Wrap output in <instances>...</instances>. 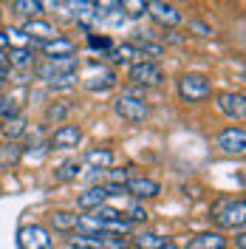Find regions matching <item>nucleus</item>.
I'll return each mask as SVG.
<instances>
[{
    "instance_id": "1",
    "label": "nucleus",
    "mask_w": 246,
    "mask_h": 249,
    "mask_svg": "<svg viewBox=\"0 0 246 249\" xmlns=\"http://www.w3.org/2000/svg\"><path fill=\"white\" fill-rule=\"evenodd\" d=\"M210 218L215 221L221 230H241L244 227V218H246V204L244 198H224V201H218L215 207H212V213H210Z\"/></svg>"
},
{
    "instance_id": "2",
    "label": "nucleus",
    "mask_w": 246,
    "mask_h": 249,
    "mask_svg": "<svg viewBox=\"0 0 246 249\" xmlns=\"http://www.w3.org/2000/svg\"><path fill=\"white\" fill-rule=\"evenodd\" d=\"M113 110H116V116H122L124 122L139 124V122H144V119H147V113H150V105L144 102V96L122 93V96L113 102Z\"/></svg>"
},
{
    "instance_id": "3",
    "label": "nucleus",
    "mask_w": 246,
    "mask_h": 249,
    "mask_svg": "<svg viewBox=\"0 0 246 249\" xmlns=\"http://www.w3.org/2000/svg\"><path fill=\"white\" fill-rule=\"evenodd\" d=\"M127 79H130L136 88H156V85L164 82V71H161L156 62L141 60V62H133V65H130Z\"/></svg>"
},
{
    "instance_id": "4",
    "label": "nucleus",
    "mask_w": 246,
    "mask_h": 249,
    "mask_svg": "<svg viewBox=\"0 0 246 249\" xmlns=\"http://www.w3.org/2000/svg\"><path fill=\"white\" fill-rule=\"evenodd\" d=\"M210 93H212V85H210V79L204 74H184L178 79V96L184 102H201Z\"/></svg>"
},
{
    "instance_id": "5",
    "label": "nucleus",
    "mask_w": 246,
    "mask_h": 249,
    "mask_svg": "<svg viewBox=\"0 0 246 249\" xmlns=\"http://www.w3.org/2000/svg\"><path fill=\"white\" fill-rule=\"evenodd\" d=\"M17 241H20V249H51L54 247V238H51V232L43 224H26V227H20Z\"/></svg>"
},
{
    "instance_id": "6",
    "label": "nucleus",
    "mask_w": 246,
    "mask_h": 249,
    "mask_svg": "<svg viewBox=\"0 0 246 249\" xmlns=\"http://www.w3.org/2000/svg\"><path fill=\"white\" fill-rule=\"evenodd\" d=\"M20 31L29 37V46H43V43H51V40H57V37H60L57 29H54L48 20H43V17L26 20V26H23Z\"/></svg>"
},
{
    "instance_id": "7",
    "label": "nucleus",
    "mask_w": 246,
    "mask_h": 249,
    "mask_svg": "<svg viewBox=\"0 0 246 249\" xmlns=\"http://www.w3.org/2000/svg\"><path fill=\"white\" fill-rule=\"evenodd\" d=\"M218 147H221L224 153H229V156H241L246 150V130L241 127V124L224 127V130L218 133Z\"/></svg>"
},
{
    "instance_id": "8",
    "label": "nucleus",
    "mask_w": 246,
    "mask_h": 249,
    "mask_svg": "<svg viewBox=\"0 0 246 249\" xmlns=\"http://www.w3.org/2000/svg\"><path fill=\"white\" fill-rule=\"evenodd\" d=\"M79 142H82V127L79 124H60L51 133L48 147H54V150H71V147H77Z\"/></svg>"
},
{
    "instance_id": "9",
    "label": "nucleus",
    "mask_w": 246,
    "mask_h": 249,
    "mask_svg": "<svg viewBox=\"0 0 246 249\" xmlns=\"http://www.w3.org/2000/svg\"><path fill=\"white\" fill-rule=\"evenodd\" d=\"M147 15L153 17L158 26H164V29H173V26H178L181 23V12L173 6V3H161V0H156V3H147Z\"/></svg>"
},
{
    "instance_id": "10",
    "label": "nucleus",
    "mask_w": 246,
    "mask_h": 249,
    "mask_svg": "<svg viewBox=\"0 0 246 249\" xmlns=\"http://www.w3.org/2000/svg\"><path fill=\"white\" fill-rule=\"evenodd\" d=\"M218 110L224 113V116H229V119H244L246 113V105H244V93H235V91H224L218 93Z\"/></svg>"
},
{
    "instance_id": "11",
    "label": "nucleus",
    "mask_w": 246,
    "mask_h": 249,
    "mask_svg": "<svg viewBox=\"0 0 246 249\" xmlns=\"http://www.w3.org/2000/svg\"><path fill=\"white\" fill-rule=\"evenodd\" d=\"M124 193H130L133 198H156L161 193V184L153 178H127Z\"/></svg>"
},
{
    "instance_id": "12",
    "label": "nucleus",
    "mask_w": 246,
    "mask_h": 249,
    "mask_svg": "<svg viewBox=\"0 0 246 249\" xmlns=\"http://www.w3.org/2000/svg\"><path fill=\"white\" fill-rule=\"evenodd\" d=\"M43 51H46L48 60H65V57H77V46L68 40V37H57L51 43H43Z\"/></svg>"
},
{
    "instance_id": "13",
    "label": "nucleus",
    "mask_w": 246,
    "mask_h": 249,
    "mask_svg": "<svg viewBox=\"0 0 246 249\" xmlns=\"http://www.w3.org/2000/svg\"><path fill=\"white\" fill-rule=\"evenodd\" d=\"M187 249H227V238L218 232H201L187 241Z\"/></svg>"
},
{
    "instance_id": "14",
    "label": "nucleus",
    "mask_w": 246,
    "mask_h": 249,
    "mask_svg": "<svg viewBox=\"0 0 246 249\" xmlns=\"http://www.w3.org/2000/svg\"><path fill=\"white\" fill-rule=\"evenodd\" d=\"M23 159V147L17 142H3L0 144V170H15Z\"/></svg>"
},
{
    "instance_id": "15",
    "label": "nucleus",
    "mask_w": 246,
    "mask_h": 249,
    "mask_svg": "<svg viewBox=\"0 0 246 249\" xmlns=\"http://www.w3.org/2000/svg\"><path fill=\"white\" fill-rule=\"evenodd\" d=\"M105 201H108L105 187H88L85 193H79L77 207H79V210H96V207H102Z\"/></svg>"
},
{
    "instance_id": "16",
    "label": "nucleus",
    "mask_w": 246,
    "mask_h": 249,
    "mask_svg": "<svg viewBox=\"0 0 246 249\" xmlns=\"http://www.w3.org/2000/svg\"><path fill=\"white\" fill-rule=\"evenodd\" d=\"M0 130H3V136H6V142H15L20 139L23 133H26V116H20V113H9L6 116V122L0 124Z\"/></svg>"
},
{
    "instance_id": "17",
    "label": "nucleus",
    "mask_w": 246,
    "mask_h": 249,
    "mask_svg": "<svg viewBox=\"0 0 246 249\" xmlns=\"http://www.w3.org/2000/svg\"><path fill=\"white\" fill-rule=\"evenodd\" d=\"M9 68H31L34 65V51L31 48H9Z\"/></svg>"
},
{
    "instance_id": "18",
    "label": "nucleus",
    "mask_w": 246,
    "mask_h": 249,
    "mask_svg": "<svg viewBox=\"0 0 246 249\" xmlns=\"http://www.w3.org/2000/svg\"><path fill=\"white\" fill-rule=\"evenodd\" d=\"M139 249H176L173 244H170L167 238H161V235H156V232H141L136 235V241H133Z\"/></svg>"
},
{
    "instance_id": "19",
    "label": "nucleus",
    "mask_w": 246,
    "mask_h": 249,
    "mask_svg": "<svg viewBox=\"0 0 246 249\" xmlns=\"http://www.w3.org/2000/svg\"><path fill=\"white\" fill-rule=\"evenodd\" d=\"M85 161L93 164L96 170H105V167L113 164V150H108V147H93V150L85 153Z\"/></svg>"
},
{
    "instance_id": "20",
    "label": "nucleus",
    "mask_w": 246,
    "mask_h": 249,
    "mask_svg": "<svg viewBox=\"0 0 246 249\" xmlns=\"http://www.w3.org/2000/svg\"><path fill=\"white\" fill-rule=\"evenodd\" d=\"M108 57L113 62H116V65H127V62H133L139 57L136 54V46H130V43H124V46H113L108 51Z\"/></svg>"
},
{
    "instance_id": "21",
    "label": "nucleus",
    "mask_w": 246,
    "mask_h": 249,
    "mask_svg": "<svg viewBox=\"0 0 246 249\" xmlns=\"http://www.w3.org/2000/svg\"><path fill=\"white\" fill-rule=\"evenodd\" d=\"M113 85H116V74H113V71H102L99 77H91L88 82H85L88 91H108V88H113Z\"/></svg>"
},
{
    "instance_id": "22",
    "label": "nucleus",
    "mask_w": 246,
    "mask_h": 249,
    "mask_svg": "<svg viewBox=\"0 0 246 249\" xmlns=\"http://www.w3.org/2000/svg\"><path fill=\"white\" fill-rule=\"evenodd\" d=\"M79 173H82V161H79V159H71V161H65V164L57 167L54 178H57V181H71V178H77Z\"/></svg>"
},
{
    "instance_id": "23",
    "label": "nucleus",
    "mask_w": 246,
    "mask_h": 249,
    "mask_svg": "<svg viewBox=\"0 0 246 249\" xmlns=\"http://www.w3.org/2000/svg\"><path fill=\"white\" fill-rule=\"evenodd\" d=\"M71 249H102V235H74L68 238Z\"/></svg>"
},
{
    "instance_id": "24",
    "label": "nucleus",
    "mask_w": 246,
    "mask_h": 249,
    "mask_svg": "<svg viewBox=\"0 0 246 249\" xmlns=\"http://www.w3.org/2000/svg\"><path fill=\"white\" fill-rule=\"evenodd\" d=\"M12 9H15L17 15H23L26 20H34L43 12V3H37V0H17V3H12Z\"/></svg>"
},
{
    "instance_id": "25",
    "label": "nucleus",
    "mask_w": 246,
    "mask_h": 249,
    "mask_svg": "<svg viewBox=\"0 0 246 249\" xmlns=\"http://www.w3.org/2000/svg\"><path fill=\"white\" fill-rule=\"evenodd\" d=\"M51 224H54V230L68 232V230H74V227H77V215H71V213H65V210H57V213L51 215Z\"/></svg>"
},
{
    "instance_id": "26",
    "label": "nucleus",
    "mask_w": 246,
    "mask_h": 249,
    "mask_svg": "<svg viewBox=\"0 0 246 249\" xmlns=\"http://www.w3.org/2000/svg\"><path fill=\"white\" fill-rule=\"evenodd\" d=\"M68 113H71V105H65V102H51L46 108V119L48 122H65Z\"/></svg>"
},
{
    "instance_id": "27",
    "label": "nucleus",
    "mask_w": 246,
    "mask_h": 249,
    "mask_svg": "<svg viewBox=\"0 0 246 249\" xmlns=\"http://www.w3.org/2000/svg\"><path fill=\"white\" fill-rule=\"evenodd\" d=\"M136 54H139V57H147V62H153L156 57H161V54H164V48L156 46V43H150V40H144L141 46H136Z\"/></svg>"
},
{
    "instance_id": "28",
    "label": "nucleus",
    "mask_w": 246,
    "mask_h": 249,
    "mask_svg": "<svg viewBox=\"0 0 246 249\" xmlns=\"http://www.w3.org/2000/svg\"><path fill=\"white\" fill-rule=\"evenodd\" d=\"M102 249H130V241L122 235H102Z\"/></svg>"
},
{
    "instance_id": "29",
    "label": "nucleus",
    "mask_w": 246,
    "mask_h": 249,
    "mask_svg": "<svg viewBox=\"0 0 246 249\" xmlns=\"http://www.w3.org/2000/svg\"><path fill=\"white\" fill-rule=\"evenodd\" d=\"M68 9H71V12H74L77 17L93 15V3H85V0H79V3H68Z\"/></svg>"
},
{
    "instance_id": "30",
    "label": "nucleus",
    "mask_w": 246,
    "mask_h": 249,
    "mask_svg": "<svg viewBox=\"0 0 246 249\" xmlns=\"http://www.w3.org/2000/svg\"><path fill=\"white\" fill-rule=\"evenodd\" d=\"M88 46L91 48H99V51H110L113 43H110L108 37H96V34H88Z\"/></svg>"
},
{
    "instance_id": "31",
    "label": "nucleus",
    "mask_w": 246,
    "mask_h": 249,
    "mask_svg": "<svg viewBox=\"0 0 246 249\" xmlns=\"http://www.w3.org/2000/svg\"><path fill=\"white\" fill-rule=\"evenodd\" d=\"M127 221H130V224H133V221H147V210L139 201H133L130 204V218H127Z\"/></svg>"
},
{
    "instance_id": "32",
    "label": "nucleus",
    "mask_w": 246,
    "mask_h": 249,
    "mask_svg": "<svg viewBox=\"0 0 246 249\" xmlns=\"http://www.w3.org/2000/svg\"><path fill=\"white\" fill-rule=\"evenodd\" d=\"M127 178H130V176H127V170H110V184H127Z\"/></svg>"
},
{
    "instance_id": "33",
    "label": "nucleus",
    "mask_w": 246,
    "mask_h": 249,
    "mask_svg": "<svg viewBox=\"0 0 246 249\" xmlns=\"http://www.w3.org/2000/svg\"><path fill=\"white\" fill-rule=\"evenodd\" d=\"M9 113H12V102L6 96H0V116H9Z\"/></svg>"
},
{
    "instance_id": "34",
    "label": "nucleus",
    "mask_w": 246,
    "mask_h": 249,
    "mask_svg": "<svg viewBox=\"0 0 246 249\" xmlns=\"http://www.w3.org/2000/svg\"><path fill=\"white\" fill-rule=\"evenodd\" d=\"M190 26H193L195 31H201V34H212V29H210V26H204V23H190Z\"/></svg>"
},
{
    "instance_id": "35",
    "label": "nucleus",
    "mask_w": 246,
    "mask_h": 249,
    "mask_svg": "<svg viewBox=\"0 0 246 249\" xmlns=\"http://www.w3.org/2000/svg\"><path fill=\"white\" fill-rule=\"evenodd\" d=\"M3 48H9V37H6V31H0V51Z\"/></svg>"
},
{
    "instance_id": "36",
    "label": "nucleus",
    "mask_w": 246,
    "mask_h": 249,
    "mask_svg": "<svg viewBox=\"0 0 246 249\" xmlns=\"http://www.w3.org/2000/svg\"><path fill=\"white\" fill-rule=\"evenodd\" d=\"M244 244H246V235L238 230V249H244Z\"/></svg>"
},
{
    "instance_id": "37",
    "label": "nucleus",
    "mask_w": 246,
    "mask_h": 249,
    "mask_svg": "<svg viewBox=\"0 0 246 249\" xmlns=\"http://www.w3.org/2000/svg\"><path fill=\"white\" fill-rule=\"evenodd\" d=\"M0 88H3V79H0Z\"/></svg>"
},
{
    "instance_id": "38",
    "label": "nucleus",
    "mask_w": 246,
    "mask_h": 249,
    "mask_svg": "<svg viewBox=\"0 0 246 249\" xmlns=\"http://www.w3.org/2000/svg\"><path fill=\"white\" fill-rule=\"evenodd\" d=\"M0 15H3V12H0Z\"/></svg>"
}]
</instances>
